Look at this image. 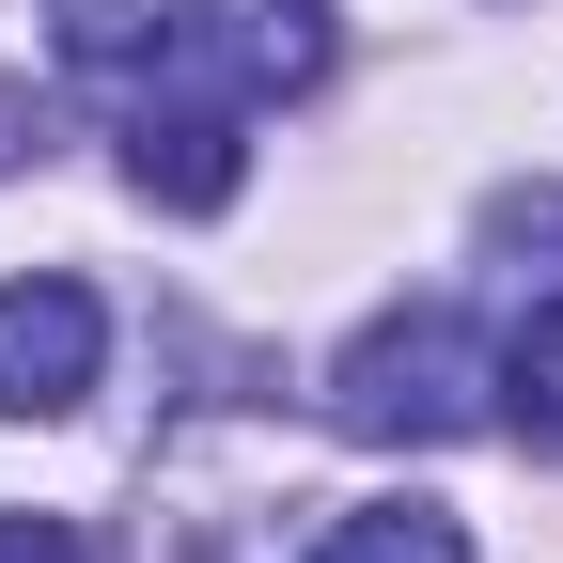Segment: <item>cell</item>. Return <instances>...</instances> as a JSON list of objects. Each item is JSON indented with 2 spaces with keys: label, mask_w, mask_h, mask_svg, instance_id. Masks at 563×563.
Instances as JSON below:
<instances>
[{
  "label": "cell",
  "mask_w": 563,
  "mask_h": 563,
  "mask_svg": "<svg viewBox=\"0 0 563 563\" xmlns=\"http://www.w3.org/2000/svg\"><path fill=\"white\" fill-rule=\"evenodd\" d=\"M485 251H501L517 282H548V298H563V188H501V203H485Z\"/></svg>",
  "instance_id": "cell-8"
},
{
  "label": "cell",
  "mask_w": 563,
  "mask_h": 563,
  "mask_svg": "<svg viewBox=\"0 0 563 563\" xmlns=\"http://www.w3.org/2000/svg\"><path fill=\"white\" fill-rule=\"evenodd\" d=\"M313 563H470V532H454L439 501H361V517L313 532Z\"/></svg>",
  "instance_id": "cell-6"
},
{
  "label": "cell",
  "mask_w": 563,
  "mask_h": 563,
  "mask_svg": "<svg viewBox=\"0 0 563 563\" xmlns=\"http://www.w3.org/2000/svg\"><path fill=\"white\" fill-rule=\"evenodd\" d=\"M188 0H63V63H95V79H141V63H173Z\"/></svg>",
  "instance_id": "cell-5"
},
{
  "label": "cell",
  "mask_w": 563,
  "mask_h": 563,
  "mask_svg": "<svg viewBox=\"0 0 563 563\" xmlns=\"http://www.w3.org/2000/svg\"><path fill=\"white\" fill-rule=\"evenodd\" d=\"M125 188L173 203V220H220L251 188V110L203 79V95H125Z\"/></svg>",
  "instance_id": "cell-2"
},
{
  "label": "cell",
  "mask_w": 563,
  "mask_h": 563,
  "mask_svg": "<svg viewBox=\"0 0 563 563\" xmlns=\"http://www.w3.org/2000/svg\"><path fill=\"white\" fill-rule=\"evenodd\" d=\"M329 422L376 439V454H439V439H470V422H501V344H485L454 298H407V313H376L329 361Z\"/></svg>",
  "instance_id": "cell-1"
},
{
  "label": "cell",
  "mask_w": 563,
  "mask_h": 563,
  "mask_svg": "<svg viewBox=\"0 0 563 563\" xmlns=\"http://www.w3.org/2000/svg\"><path fill=\"white\" fill-rule=\"evenodd\" d=\"M0 563H95L79 517H0Z\"/></svg>",
  "instance_id": "cell-9"
},
{
  "label": "cell",
  "mask_w": 563,
  "mask_h": 563,
  "mask_svg": "<svg viewBox=\"0 0 563 563\" xmlns=\"http://www.w3.org/2000/svg\"><path fill=\"white\" fill-rule=\"evenodd\" d=\"M95 361H110L95 282H63V266L0 282V422H63V407L95 391Z\"/></svg>",
  "instance_id": "cell-3"
},
{
  "label": "cell",
  "mask_w": 563,
  "mask_h": 563,
  "mask_svg": "<svg viewBox=\"0 0 563 563\" xmlns=\"http://www.w3.org/2000/svg\"><path fill=\"white\" fill-rule=\"evenodd\" d=\"M501 439H532V454H563V298L501 344Z\"/></svg>",
  "instance_id": "cell-7"
},
{
  "label": "cell",
  "mask_w": 563,
  "mask_h": 563,
  "mask_svg": "<svg viewBox=\"0 0 563 563\" xmlns=\"http://www.w3.org/2000/svg\"><path fill=\"white\" fill-rule=\"evenodd\" d=\"M203 79H220L235 110H266V95H313L329 79V0H188V32H173Z\"/></svg>",
  "instance_id": "cell-4"
}]
</instances>
